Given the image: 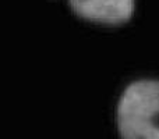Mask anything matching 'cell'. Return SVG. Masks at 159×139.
<instances>
[{"label":"cell","instance_id":"cell-1","mask_svg":"<svg viewBox=\"0 0 159 139\" xmlns=\"http://www.w3.org/2000/svg\"><path fill=\"white\" fill-rule=\"evenodd\" d=\"M121 139H159V79H140L124 89L117 104Z\"/></svg>","mask_w":159,"mask_h":139},{"label":"cell","instance_id":"cell-2","mask_svg":"<svg viewBox=\"0 0 159 139\" xmlns=\"http://www.w3.org/2000/svg\"><path fill=\"white\" fill-rule=\"evenodd\" d=\"M78 17L106 25H120L134 14V0H69Z\"/></svg>","mask_w":159,"mask_h":139}]
</instances>
